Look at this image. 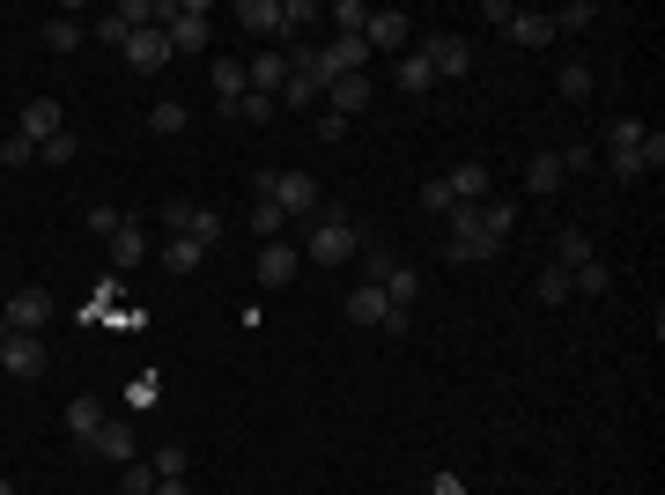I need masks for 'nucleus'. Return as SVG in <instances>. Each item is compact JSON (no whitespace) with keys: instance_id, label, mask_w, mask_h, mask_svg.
I'll return each mask as SVG.
<instances>
[{"instance_id":"22","label":"nucleus","mask_w":665,"mask_h":495,"mask_svg":"<svg viewBox=\"0 0 665 495\" xmlns=\"http://www.w3.org/2000/svg\"><path fill=\"white\" fill-rule=\"evenodd\" d=\"M60 133H67L60 104H52V97H30L23 104V141H37V149H45V141H60Z\"/></svg>"},{"instance_id":"30","label":"nucleus","mask_w":665,"mask_h":495,"mask_svg":"<svg viewBox=\"0 0 665 495\" xmlns=\"http://www.w3.org/2000/svg\"><path fill=\"white\" fill-rule=\"evenodd\" d=\"M325 23H333V37H363L369 8H363V0H333V8H325Z\"/></svg>"},{"instance_id":"34","label":"nucleus","mask_w":665,"mask_h":495,"mask_svg":"<svg viewBox=\"0 0 665 495\" xmlns=\"http://www.w3.org/2000/svg\"><path fill=\"white\" fill-rule=\"evenodd\" d=\"M82 37H89V30L74 23V15H52V23H45V52H74Z\"/></svg>"},{"instance_id":"15","label":"nucleus","mask_w":665,"mask_h":495,"mask_svg":"<svg viewBox=\"0 0 665 495\" xmlns=\"http://www.w3.org/2000/svg\"><path fill=\"white\" fill-rule=\"evenodd\" d=\"M296 259H303V251H296V245H281V237H273V245H259V259H251L259 289H289V281H296Z\"/></svg>"},{"instance_id":"10","label":"nucleus","mask_w":665,"mask_h":495,"mask_svg":"<svg viewBox=\"0 0 665 495\" xmlns=\"http://www.w3.org/2000/svg\"><path fill=\"white\" fill-rule=\"evenodd\" d=\"M421 60L437 67V82H466V67H473L466 37H451V30H437V37H421Z\"/></svg>"},{"instance_id":"6","label":"nucleus","mask_w":665,"mask_h":495,"mask_svg":"<svg viewBox=\"0 0 665 495\" xmlns=\"http://www.w3.org/2000/svg\"><path fill=\"white\" fill-rule=\"evenodd\" d=\"M148 23H155V0H119V8H104L97 23H89V37L126 52V37H133V30H148Z\"/></svg>"},{"instance_id":"1","label":"nucleus","mask_w":665,"mask_h":495,"mask_svg":"<svg viewBox=\"0 0 665 495\" xmlns=\"http://www.w3.org/2000/svg\"><path fill=\"white\" fill-rule=\"evenodd\" d=\"M665 163V133H651L643 119H614L607 126V171L614 177H643Z\"/></svg>"},{"instance_id":"36","label":"nucleus","mask_w":665,"mask_h":495,"mask_svg":"<svg viewBox=\"0 0 665 495\" xmlns=\"http://www.w3.org/2000/svg\"><path fill=\"white\" fill-rule=\"evenodd\" d=\"M533 297H540V303H569V273L555 267V259L540 267V281H533Z\"/></svg>"},{"instance_id":"47","label":"nucleus","mask_w":665,"mask_h":495,"mask_svg":"<svg viewBox=\"0 0 665 495\" xmlns=\"http://www.w3.org/2000/svg\"><path fill=\"white\" fill-rule=\"evenodd\" d=\"M89 229H97V237H119L126 215H119V207H89Z\"/></svg>"},{"instance_id":"41","label":"nucleus","mask_w":665,"mask_h":495,"mask_svg":"<svg viewBox=\"0 0 665 495\" xmlns=\"http://www.w3.org/2000/svg\"><path fill=\"white\" fill-rule=\"evenodd\" d=\"M148 126H155V133H185V126H193V111H185V104H155V111H148Z\"/></svg>"},{"instance_id":"43","label":"nucleus","mask_w":665,"mask_h":495,"mask_svg":"<svg viewBox=\"0 0 665 495\" xmlns=\"http://www.w3.org/2000/svg\"><path fill=\"white\" fill-rule=\"evenodd\" d=\"M0 163H8V171H23V163H37V141H23V133H15V141H0Z\"/></svg>"},{"instance_id":"27","label":"nucleus","mask_w":665,"mask_h":495,"mask_svg":"<svg viewBox=\"0 0 665 495\" xmlns=\"http://www.w3.org/2000/svg\"><path fill=\"white\" fill-rule=\"evenodd\" d=\"M562 273H569V297H607V289H614L607 259H584V267H562Z\"/></svg>"},{"instance_id":"12","label":"nucleus","mask_w":665,"mask_h":495,"mask_svg":"<svg viewBox=\"0 0 665 495\" xmlns=\"http://www.w3.org/2000/svg\"><path fill=\"white\" fill-rule=\"evenodd\" d=\"M407 37H415V23H407L399 8H369V23H363L369 52H407Z\"/></svg>"},{"instance_id":"35","label":"nucleus","mask_w":665,"mask_h":495,"mask_svg":"<svg viewBox=\"0 0 665 495\" xmlns=\"http://www.w3.org/2000/svg\"><path fill=\"white\" fill-rule=\"evenodd\" d=\"M555 89H562L569 104H584L591 89H599V82H591V67H584V60H569V67H562V82H555Z\"/></svg>"},{"instance_id":"25","label":"nucleus","mask_w":665,"mask_h":495,"mask_svg":"<svg viewBox=\"0 0 665 495\" xmlns=\"http://www.w3.org/2000/svg\"><path fill=\"white\" fill-rule=\"evenodd\" d=\"M97 429H104V399H97V392L67 399V437H74V444H89V437H97Z\"/></svg>"},{"instance_id":"17","label":"nucleus","mask_w":665,"mask_h":495,"mask_svg":"<svg viewBox=\"0 0 665 495\" xmlns=\"http://www.w3.org/2000/svg\"><path fill=\"white\" fill-rule=\"evenodd\" d=\"M443 193H451V207H481L489 200V163H451L443 171Z\"/></svg>"},{"instance_id":"3","label":"nucleus","mask_w":665,"mask_h":495,"mask_svg":"<svg viewBox=\"0 0 665 495\" xmlns=\"http://www.w3.org/2000/svg\"><path fill=\"white\" fill-rule=\"evenodd\" d=\"M495 251H503V237H489L481 207H451V215H443V259H459V267H489Z\"/></svg>"},{"instance_id":"49","label":"nucleus","mask_w":665,"mask_h":495,"mask_svg":"<svg viewBox=\"0 0 665 495\" xmlns=\"http://www.w3.org/2000/svg\"><path fill=\"white\" fill-rule=\"evenodd\" d=\"M429 495H466V481H459V473H437V481H429Z\"/></svg>"},{"instance_id":"23","label":"nucleus","mask_w":665,"mask_h":495,"mask_svg":"<svg viewBox=\"0 0 665 495\" xmlns=\"http://www.w3.org/2000/svg\"><path fill=\"white\" fill-rule=\"evenodd\" d=\"M207 82H215V111H222V119H237V104L251 97L245 67H237V60H215V75H207Z\"/></svg>"},{"instance_id":"16","label":"nucleus","mask_w":665,"mask_h":495,"mask_svg":"<svg viewBox=\"0 0 665 495\" xmlns=\"http://www.w3.org/2000/svg\"><path fill=\"white\" fill-rule=\"evenodd\" d=\"M347 319L393 333V303H385V289H377V281H355V289H347Z\"/></svg>"},{"instance_id":"40","label":"nucleus","mask_w":665,"mask_h":495,"mask_svg":"<svg viewBox=\"0 0 665 495\" xmlns=\"http://www.w3.org/2000/svg\"><path fill=\"white\" fill-rule=\"evenodd\" d=\"M481 223H489V237H511V229H517V207H511V200H481Z\"/></svg>"},{"instance_id":"32","label":"nucleus","mask_w":665,"mask_h":495,"mask_svg":"<svg viewBox=\"0 0 665 495\" xmlns=\"http://www.w3.org/2000/svg\"><path fill=\"white\" fill-rule=\"evenodd\" d=\"M148 466H155V481H185L193 451H185V444H155V459H148Z\"/></svg>"},{"instance_id":"45","label":"nucleus","mask_w":665,"mask_h":495,"mask_svg":"<svg viewBox=\"0 0 665 495\" xmlns=\"http://www.w3.org/2000/svg\"><path fill=\"white\" fill-rule=\"evenodd\" d=\"M273 111H281V104H273V97H245V104H237V119H245V126H267Z\"/></svg>"},{"instance_id":"48","label":"nucleus","mask_w":665,"mask_h":495,"mask_svg":"<svg viewBox=\"0 0 665 495\" xmlns=\"http://www.w3.org/2000/svg\"><path fill=\"white\" fill-rule=\"evenodd\" d=\"M37 155H45V163H74V133H60V141H45V149H37Z\"/></svg>"},{"instance_id":"46","label":"nucleus","mask_w":665,"mask_h":495,"mask_svg":"<svg viewBox=\"0 0 665 495\" xmlns=\"http://www.w3.org/2000/svg\"><path fill=\"white\" fill-rule=\"evenodd\" d=\"M155 392H163V385H155V370L133 377V385H126V407H155Z\"/></svg>"},{"instance_id":"24","label":"nucleus","mask_w":665,"mask_h":495,"mask_svg":"<svg viewBox=\"0 0 665 495\" xmlns=\"http://www.w3.org/2000/svg\"><path fill=\"white\" fill-rule=\"evenodd\" d=\"M82 451H97V459H111V466H133V429L104 415V429H97V437H89Z\"/></svg>"},{"instance_id":"29","label":"nucleus","mask_w":665,"mask_h":495,"mask_svg":"<svg viewBox=\"0 0 665 495\" xmlns=\"http://www.w3.org/2000/svg\"><path fill=\"white\" fill-rule=\"evenodd\" d=\"M155 259H163V267H171V273H200V267H207V251H200L193 237H171V245L155 251Z\"/></svg>"},{"instance_id":"18","label":"nucleus","mask_w":665,"mask_h":495,"mask_svg":"<svg viewBox=\"0 0 665 495\" xmlns=\"http://www.w3.org/2000/svg\"><path fill=\"white\" fill-rule=\"evenodd\" d=\"M369 89H377L369 75H341V82H325V104H319V111H333V119H355V111L369 104Z\"/></svg>"},{"instance_id":"26","label":"nucleus","mask_w":665,"mask_h":495,"mask_svg":"<svg viewBox=\"0 0 665 495\" xmlns=\"http://www.w3.org/2000/svg\"><path fill=\"white\" fill-rule=\"evenodd\" d=\"M393 82L407 89V97H421V89H437V67L421 60V45H407V52H399V67H393Z\"/></svg>"},{"instance_id":"37","label":"nucleus","mask_w":665,"mask_h":495,"mask_svg":"<svg viewBox=\"0 0 665 495\" xmlns=\"http://www.w3.org/2000/svg\"><path fill=\"white\" fill-rule=\"evenodd\" d=\"M193 207H200V200H163V207H155V223L171 229V237H185V229H193Z\"/></svg>"},{"instance_id":"7","label":"nucleus","mask_w":665,"mask_h":495,"mask_svg":"<svg viewBox=\"0 0 665 495\" xmlns=\"http://www.w3.org/2000/svg\"><path fill=\"white\" fill-rule=\"evenodd\" d=\"M52 319H60L52 289H15V297L0 303V325H8V333H45Z\"/></svg>"},{"instance_id":"4","label":"nucleus","mask_w":665,"mask_h":495,"mask_svg":"<svg viewBox=\"0 0 665 495\" xmlns=\"http://www.w3.org/2000/svg\"><path fill=\"white\" fill-rule=\"evenodd\" d=\"M155 23H163L171 52H207V37H215V8H207V0H171V8H155Z\"/></svg>"},{"instance_id":"38","label":"nucleus","mask_w":665,"mask_h":495,"mask_svg":"<svg viewBox=\"0 0 665 495\" xmlns=\"http://www.w3.org/2000/svg\"><path fill=\"white\" fill-rule=\"evenodd\" d=\"M281 223H289V215H281L273 200H259V207H251V237H259V245H273V237H281Z\"/></svg>"},{"instance_id":"33","label":"nucleus","mask_w":665,"mask_h":495,"mask_svg":"<svg viewBox=\"0 0 665 495\" xmlns=\"http://www.w3.org/2000/svg\"><path fill=\"white\" fill-rule=\"evenodd\" d=\"M222 229H229V223H222L215 207H193V229H185V237H193L200 251H215V245H222Z\"/></svg>"},{"instance_id":"21","label":"nucleus","mask_w":665,"mask_h":495,"mask_svg":"<svg viewBox=\"0 0 665 495\" xmlns=\"http://www.w3.org/2000/svg\"><path fill=\"white\" fill-rule=\"evenodd\" d=\"M562 155H555V149H533V163H525V193H533V200H555V193H562Z\"/></svg>"},{"instance_id":"13","label":"nucleus","mask_w":665,"mask_h":495,"mask_svg":"<svg viewBox=\"0 0 665 495\" xmlns=\"http://www.w3.org/2000/svg\"><path fill=\"white\" fill-rule=\"evenodd\" d=\"M311 52H319V75H325V82L363 75V60H369V45H363V37H325V45H311Z\"/></svg>"},{"instance_id":"31","label":"nucleus","mask_w":665,"mask_h":495,"mask_svg":"<svg viewBox=\"0 0 665 495\" xmlns=\"http://www.w3.org/2000/svg\"><path fill=\"white\" fill-rule=\"evenodd\" d=\"M584 259H599L591 237H584V229H562V237H555V267H584Z\"/></svg>"},{"instance_id":"39","label":"nucleus","mask_w":665,"mask_h":495,"mask_svg":"<svg viewBox=\"0 0 665 495\" xmlns=\"http://www.w3.org/2000/svg\"><path fill=\"white\" fill-rule=\"evenodd\" d=\"M119 495H155V466H148V459L119 466Z\"/></svg>"},{"instance_id":"20","label":"nucleus","mask_w":665,"mask_h":495,"mask_svg":"<svg viewBox=\"0 0 665 495\" xmlns=\"http://www.w3.org/2000/svg\"><path fill=\"white\" fill-rule=\"evenodd\" d=\"M503 37H511V45H525V52H540V45H555V15H540V8H517L511 23H503Z\"/></svg>"},{"instance_id":"9","label":"nucleus","mask_w":665,"mask_h":495,"mask_svg":"<svg viewBox=\"0 0 665 495\" xmlns=\"http://www.w3.org/2000/svg\"><path fill=\"white\" fill-rule=\"evenodd\" d=\"M267 200L281 215H319V177L311 171H273L267 177Z\"/></svg>"},{"instance_id":"14","label":"nucleus","mask_w":665,"mask_h":495,"mask_svg":"<svg viewBox=\"0 0 665 495\" xmlns=\"http://www.w3.org/2000/svg\"><path fill=\"white\" fill-rule=\"evenodd\" d=\"M163 60H171V37H163V23H148V30H133V37H126V67H133V75H155Z\"/></svg>"},{"instance_id":"51","label":"nucleus","mask_w":665,"mask_h":495,"mask_svg":"<svg viewBox=\"0 0 665 495\" xmlns=\"http://www.w3.org/2000/svg\"><path fill=\"white\" fill-rule=\"evenodd\" d=\"M0 495H23V488H15V481H0Z\"/></svg>"},{"instance_id":"50","label":"nucleus","mask_w":665,"mask_h":495,"mask_svg":"<svg viewBox=\"0 0 665 495\" xmlns=\"http://www.w3.org/2000/svg\"><path fill=\"white\" fill-rule=\"evenodd\" d=\"M155 495H193V488H185V481H155Z\"/></svg>"},{"instance_id":"19","label":"nucleus","mask_w":665,"mask_h":495,"mask_svg":"<svg viewBox=\"0 0 665 495\" xmlns=\"http://www.w3.org/2000/svg\"><path fill=\"white\" fill-rule=\"evenodd\" d=\"M237 30H251V37L281 45V37H289V23H281V0H245V8H237Z\"/></svg>"},{"instance_id":"8","label":"nucleus","mask_w":665,"mask_h":495,"mask_svg":"<svg viewBox=\"0 0 665 495\" xmlns=\"http://www.w3.org/2000/svg\"><path fill=\"white\" fill-rule=\"evenodd\" d=\"M0 370L30 385V377H45V333H0Z\"/></svg>"},{"instance_id":"28","label":"nucleus","mask_w":665,"mask_h":495,"mask_svg":"<svg viewBox=\"0 0 665 495\" xmlns=\"http://www.w3.org/2000/svg\"><path fill=\"white\" fill-rule=\"evenodd\" d=\"M111 259H119V273H126V267H141V259H155V251H148V237H141V223H133V215H126V229H119V237H111Z\"/></svg>"},{"instance_id":"42","label":"nucleus","mask_w":665,"mask_h":495,"mask_svg":"<svg viewBox=\"0 0 665 495\" xmlns=\"http://www.w3.org/2000/svg\"><path fill=\"white\" fill-rule=\"evenodd\" d=\"M599 23V8H591V0H569L562 15H555V37H562V30H591Z\"/></svg>"},{"instance_id":"2","label":"nucleus","mask_w":665,"mask_h":495,"mask_svg":"<svg viewBox=\"0 0 665 495\" xmlns=\"http://www.w3.org/2000/svg\"><path fill=\"white\" fill-rule=\"evenodd\" d=\"M355 251H363V223L319 200V215H311V229H303V259H311V267H341V259H355Z\"/></svg>"},{"instance_id":"44","label":"nucleus","mask_w":665,"mask_h":495,"mask_svg":"<svg viewBox=\"0 0 665 495\" xmlns=\"http://www.w3.org/2000/svg\"><path fill=\"white\" fill-rule=\"evenodd\" d=\"M415 207H429V215H451V193H443V177H429V185H421Z\"/></svg>"},{"instance_id":"11","label":"nucleus","mask_w":665,"mask_h":495,"mask_svg":"<svg viewBox=\"0 0 665 495\" xmlns=\"http://www.w3.org/2000/svg\"><path fill=\"white\" fill-rule=\"evenodd\" d=\"M245 89H251V97H273V104H281V89H289V52L267 45V52L245 67Z\"/></svg>"},{"instance_id":"5","label":"nucleus","mask_w":665,"mask_h":495,"mask_svg":"<svg viewBox=\"0 0 665 495\" xmlns=\"http://www.w3.org/2000/svg\"><path fill=\"white\" fill-rule=\"evenodd\" d=\"M281 52H289V89H281V104H289V111H311V104H325L319 52L303 45V37H296V45H281Z\"/></svg>"}]
</instances>
